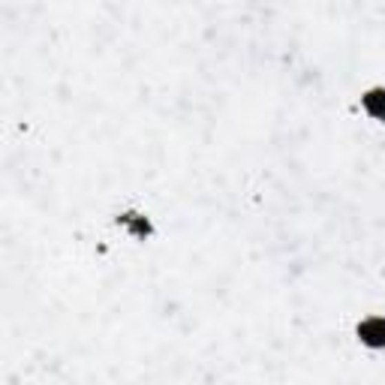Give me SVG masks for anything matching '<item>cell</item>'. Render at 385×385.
Listing matches in <instances>:
<instances>
[{
  "label": "cell",
  "mask_w": 385,
  "mask_h": 385,
  "mask_svg": "<svg viewBox=\"0 0 385 385\" xmlns=\"http://www.w3.org/2000/svg\"><path fill=\"white\" fill-rule=\"evenodd\" d=\"M358 334H362V340H379L385 343V319H371V322H364L362 329H358Z\"/></svg>",
  "instance_id": "obj_1"
}]
</instances>
